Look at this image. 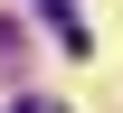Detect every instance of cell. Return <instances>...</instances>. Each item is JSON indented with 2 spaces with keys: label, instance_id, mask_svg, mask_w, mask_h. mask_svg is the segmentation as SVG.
Instances as JSON below:
<instances>
[{
  "label": "cell",
  "instance_id": "6da1fadb",
  "mask_svg": "<svg viewBox=\"0 0 123 113\" xmlns=\"http://www.w3.org/2000/svg\"><path fill=\"white\" fill-rule=\"evenodd\" d=\"M19 113H57V104H19Z\"/></svg>",
  "mask_w": 123,
  "mask_h": 113
}]
</instances>
